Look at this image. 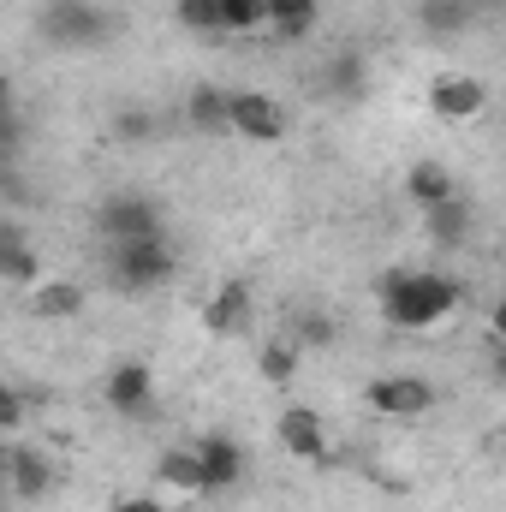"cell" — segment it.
<instances>
[{"label":"cell","instance_id":"cell-11","mask_svg":"<svg viewBox=\"0 0 506 512\" xmlns=\"http://www.w3.org/2000/svg\"><path fill=\"white\" fill-rule=\"evenodd\" d=\"M6 483H12L18 501H48V489H54V465H48V453L12 441V447H6Z\"/></svg>","mask_w":506,"mask_h":512},{"label":"cell","instance_id":"cell-14","mask_svg":"<svg viewBox=\"0 0 506 512\" xmlns=\"http://www.w3.org/2000/svg\"><path fill=\"white\" fill-rule=\"evenodd\" d=\"M84 304H90V292L78 280H36L30 286V316H42V322H72Z\"/></svg>","mask_w":506,"mask_h":512},{"label":"cell","instance_id":"cell-24","mask_svg":"<svg viewBox=\"0 0 506 512\" xmlns=\"http://www.w3.org/2000/svg\"><path fill=\"white\" fill-rule=\"evenodd\" d=\"M173 18H179V30H221V0H179L173 6Z\"/></svg>","mask_w":506,"mask_h":512},{"label":"cell","instance_id":"cell-18","mask_svg":"<svg viewBox=\"0 0 506 512\" xmlns=\"http://www.w3.org/2000/svg\"><path fill=\"white\" fill-rule=\"evenodd\" d=\"M185 120L197 131H233V90H215V84H197L185 96Z\"/></svg>","mask_w":506,"mask_h":512},{"label":"cell","instance_id":"cell-20","mask_svg":"<svg viewBox=\"0 0 506 512\" xmlns=\"http://www.w3.org/2000/svg\"><path fill=\"white\" fill-rule=\"evenodd\" d=\"M268 30L280 42H304L316 30V0H268Z\"/></svg>","mask_w":506,"mask_h":512},{"label":"cell","instance_id":"cell-13","mask_svg":"<svg viewBox=\"0 0 506 512\" xmlns=\"http://www.w3.org/2000/svg\"><path fill=\"white\" fill-rule=\"evenodd\" d=\"M197 453H203V471H209V489L221 495V489H239V477H245V447L233 441V435H203V441H191Z\"/></svg>","mask_w":506,"mask_h":512},{"label":"cell","instance_id":"cell-25","mask_svg":"<svg viewBox=\"0 0 506 512\" xmlns=\"http://www.w3.org/2000/svg\"><path fill=\"white\" fill-rule=\"evenodd\" d=\"M358 84H364V60H358V54L334 60V72H328V90H358Z\"/></svg>","mask_w":506,"mask_h":512},{"label":"cell","instance_id":"cell-10","mask_svg":"<svg viewBox=\"0 0 506 512\" xmlns=\"http://www.w3.org/2000/svg\"><path fill=\"white\" fill-rule=\"evenodd\" d=\"M203 328H209L215 340H239V334L251 328V286H245V280H221V286L209 292V304H203Z\"/></svg>","mask_w":506,"mask_h":512},{"label":"cell","instance_id":"cell-23","mask_svg":"<svg viewBox=\"0 0 506 512\" xmlns=\"http://www.w3.org/2000/svg\"><path fill=\"white\" fill-rule=\"evenodd\" d=\"M268 24V0H221V30H262Z\"/></svg>","mask_w":506,"mask_h":512},{"label":"cell","instance_id":"cell-7","mask_svg":"<svg viewBox=\"0 0 506 512\" xmlns=\"http://www.w3.org/2000/svg\"><path fill=\"white\" fill-rule=\"evenodd\" d=\"M364 405L376 417H423L435 405V387L423 382V376H376V382L364 387Z\"/></svg>","mask_w":506,"mask_h":512},{"label":"cell","instance_id":"cell-17","mask_svg":"<svg viewBox=\"0 0 506 512\" xmlns=\"http://www.w3.org/2000/svg\"><path fill=\"white\" fill-rule=\"evenodd\" d=\"M477 18H483L477 0H423V6H417V24H423L429 36H441V42H447V36H465Z\"/></svg>","mask_w":506,"mask_h":512},{"label":"cell","instance_id":"cell-6","mask_svg":"<svg viewBox=\"0 0 506 512\" xmlns=\"http://www.w3.org/2000/svg\"><path fill=\"white\" fill-rule=\"evenodd\" d=\"M274 441H280L292 459H304V465H322V459H328V423H322V411H310V405H286V411L274 417Z\"/></svg>","mask_w":506,"mask_h":512},{"label":"cell","instance_id":"cell-27","mask_svg":"<svg viewBox=\"0 0 506 512\" xmlns=\"http://www.w3.org/2000/svg\"><path fill=\"white\" fill-rule=\"evenodd\" d=\"M108 512H167V507H161L155 495H120V501H114Z\"/></svg>","mask_w":506,"mask_h":512},{"label":"cell","instance_id":"cell-15","mask_svg":"<svg viewBox=\"0 0 506 512\" xmlns=\"http://www.w3.org/2000/svg\"><path fill=\"white\" fill-rule=\"evenodd\" d=\"M423 233H429V245H441V251L465 245V239H471V203H465V197H447V203L423 209Z\"/></svg>","mask_w":506,"mask_h":512},{"label":"cell","instance_id":"cell-4","mask_svg":"<svg viewBox=\"0 0 506 512\" xmlns=\"http://www.w3.org/2000/svg\"><path fill=\"white\" fill-rule=\"evenodd\" d=\"M108 30H114V18L96 0H48V12H42V36L54 48H96Z\"/></svg>","mask_w":506,"mask_h":512},{"label":"cell","instance_id":"cell-16","mask_svg":"<svg viewBox=\"0 0 506 512\" xmlns=\"http://www.w3.org/2000/svg\"><path fill=\"white\" fill-rule=\"evenodd\" d=\"M0 274H6L12 286H36V280H42L36 245L24 239V227H18V221H6V227H0Z\"/></svg>","mask_w":506,"mask_h":512},{"label":"cell","instance_id":"cell-3","mask_svg":"<svg viewBox=\"0 0 506 512\" xmlns=\"http://www.w3.org/2000/svg\"><path fill=\"white\" fill-rule=\"evenodd\" d=\"M96 233L108 245H126V239H155L161 233V203L143 197V191H114L96 203Z\"/></svg>","mask_w":506,"mask_h":512},{"label":"cell","instance_id":"cell-8","mask_svg":"<svg viewBox=\"0 0 506 512\" xmlns=\"http://www.w3.org/2000/svg\"><path fill=\"white\" fill-rule=\"evenodd\" d=\"M233 131L239 137H251V143H280L292 120H286V108L274 102V96H262V90H233Z\"/></svg>","mask_w":506,"mask_h":512},{"label":"cell","instance_id":"cell-19","mask_svg":"<svg viewBox=\"0 0 506 512\" xmlns=\"http://www.w3.org/2000/svg\"><path fill=\"white\" fill-rule=\"evenodd\" d=\"M405 197H411L417 209H435V203H447V197H459V191H453V173H447L441 161H411Z\"/></svg>","mask_w":506,"mask_h":512},{"label":"cell","instance_id":"cell-2","mask_svg":"<svg viewBox=\"0 0 506 512\" xmlns=\"http://www.w3.org/2000/svg\"><path fill=\"white\" fill-rule=\"evenodd\" d=\"M102 268H108V280H114L120 292H161V286L179 274V256H173V245H167V233H155V239L108 245Z\"/></svg>","mask_w":506,"mask_h":512},{"label":"cell","instance_id":"cell-9","mask_svg":"<svg viewBox=\"0 0 506 512\" xmlns=\"http://www.w3.org/2000/svg\"><path fill=\"white\" fill-rule=\"evenodd\" d=\"M102 399H108V411H114V417H143V411H149V399H155V370H149L143 358L114 364V370H108V387H102Z\"/></svg>","mask_w":506,"mask_h":512},{"label":"cell","instance_id":"cell-1","mask_svg":"<svg viewBox=\"0 0 506 512\" xmlns=\"http://www.w3.org/2000/svg\"><path fill=\"white\" fill-rule=\"evenodd\" d=\"M376 298L381 316L399 334H423V328H435L459 310V280L441 274V268H387L376 280Z\"/></svg>","mask_w":506,"mask_h":512},{"label":"cell","instance_id":"cell-28","mask_svg":"<svg viewBox=\"0 0 506 512\" xmlns=\"http://www.w3.org/2000/svg\"><path fill=\"white\" fill-rule=\"evenodd\" d=\"M489 334H495V346H506V298H495V310H489Z\"/></svg>","mask_w":506,"mask_h":512},{"label":"cell","instance_id":"cell-22","mask_svg":"<svg viewBox=\"0 0 506 512\" xmlns=\"http://www.w3.org/2000/svg\"><path fill=\"white\" fill-rule=\"evenodd\" d=\"M292 340H298L304 352H322V346L340 340V322H334L328 310H298V316H292Z\"/></svg>","mask_w":506,"mask_h":512},{"label":"cell","instance_id":"cell-26","mask_svg":"<svg viewBox=\"0 0 506 512\" xmlns=\"http://www.w3.org/2000/svg\"><path fill=\"white\" fill-rule=\"evenodd\" d=\"M0 429H6L12 441H18V429H24V393H18V387L0 393Z\"/></svg>","mask_w":506,"mask_h":512},{"label":"cell","instance_id":"cell-21","mask_svg":"<svg viewBox=\"0 0 506 512\" xmlns=\"http://www.w3.org/2000/svg\"><path fill=\"white\" fill-rule=\"evenodd\" d=\"M298 340L286 334V340H268L262 352H256V370H262V382L268 387H292V376H298Z\"/></svg>","mask_w":506,"mask_h":512},{"label":"cell","instance_id":"cell-12","mask_svg":"<svg viewBox=\"0 0 506 512\" xmlns=\"http://www.w3.org/2000/svg\"><path fill=\"white\" fill-rule=\"evenodd\" d=\"M155 483H161V489H173V495H215L197 447H167V453L155 459Z\"/></svg>","mask_w":506,"mask_h":512},{"label":"cell","instance_id":"cell-5","mask_svg":"<svg viewBox=\"0 0 506 512\" xmlns=\"http://www.w3.org/2000/svg\"><path fill=\"white\" fill-rule=\"evenodd\" d=\"M483 108H489V84L471 78V72H441V78L429 84V114H435L441 126H465V120H477Z\"/></svg>","mask_w":506,"mask_h":512}]
</instances>
